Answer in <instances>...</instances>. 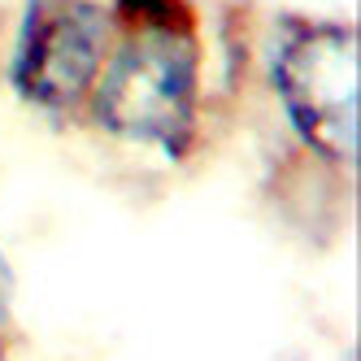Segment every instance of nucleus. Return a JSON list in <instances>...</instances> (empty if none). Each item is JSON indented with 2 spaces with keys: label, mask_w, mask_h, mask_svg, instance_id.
<instances>
[{
  "label": "nucleus",
  "mask_w": 361,
  "mask_h": 361,
  "mask_svg": "<svg viewBox=\"0 0 361 361\" xmlns=\"http://www.w3.org/2000/svg\"><path fill=\"white\" fill-rule=\"evenodd\" d=\"M105 66L92 83V114L118 140L152 144L183 157L196 140L200 109V39L188 0H118L109 13Z\"/></svg>",
  "instance_id": "f257e3e1"
},
{
  "label": "nucleus",
  "mask_w": 361,
  "mask_h": 361,
  "mask_svg": "<svg viewBox=\"0 0 361 361\" xmlns=\"http://www.w3.org/2000/svg\"><path fill=\"white\" fill-rule=\"evenodd\" d=\"M270 83L292 131L331 166H357L361 135V53L357 27L296 22L270 57Z\"/></svg>",
  "instance_id": "f03ea898"
},
{
  "label": "nucleus",
  "mask_w": 361,
  "mask_h": 361,
  "mask_svg": "<svg viewBox=\"0 0 361 361\" xmlns=\"http://www.w3.org/2000/svg\"><path fill=\"white\" fill-rule=\"evenodd\" d=\"M114 39L100 0H27L13 39V92L39 109H70L92 92Z\"/></svg>",
  "instance_id": "7ed1b4c3"
},
{
  "label": "nucleus",
  "mask_w": 361,
  "mask_h": 361,
  "mask_svg": "<svg viewBox=\"0 0 361 361\" xmlns=\"http://www.w3.org/2000/svg\"><path fill=\"white\" fill-rule=\"evenodd\" d=\"M9 305H13V270L5 262V252H0V322L9 318Z\"/></svg>",
  "instance_id": "20e7f679"
},
{
  "label": "nucleus",
  "mask_w": 361,
  "mask_h": 361,
  "mask_svg": "<svg viewBox=\"0 0 361 361\" xmlns=\"http://www.w3.org/2000/svg\"><path fill=\"white\" fill-rule=\"evenodd\" d=\"M0 361H5V348H0Z\"/></svg>",
  "instance_id": "39448f33"
}]
</instances>
